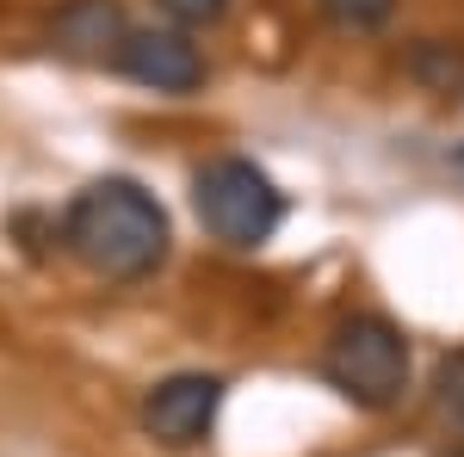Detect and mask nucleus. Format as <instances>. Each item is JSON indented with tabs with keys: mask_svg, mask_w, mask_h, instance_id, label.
I'll use <instances>...</instances> for the list:
<instances>
[{
	"mask_svg": "<svg viewBox=\"0 0 464 457\" xmlns=\"http://www.w3.org/2000/svg\"><path fill=\"white\" fill-rule=\"evenodd\" d=\"M63 242L69 253L111 284H137L168 260V211L155 205L137 179H93L87 192H74L69 216H63Z\"/></svg>",
	"mask_w": 464,
	"mask_h": 457,
	"instance_id": "1",
	"label": "nucleus"
},
{
	"mask_svg": "<svg viewBox=\"0 0 464 457\" xmlns=\"http://www.w3.org/2000/svg\"><path fill=\"white\" fill-rule=\"evenodd\" d=\"M192 211L223 247L254 253L273 242V229L285 223V192L273 186L266 167H254L242 155H217L192 174Z\"/></svg>",
	"mask_w": 464,
	"mask_h": 457,
	"instance_id": "2",
	"label": "nucleus"
},
{
	"mask_svg": "<svg viewBox=\"0 0 464 457\" xmlns=\"http://www.w3.org/2000/svg\"><path fill=\"white\" fill-rule=\"evenodd\" d=\"M322 377L353 408H391L409 389V334L391 316H341L322 347Z\"/></svg>",
	"mask_w": 464,
	"mask_h": 457,
	"instance_id": "3",
	"label": "nucleus"
},
{
	"mask_svg": "<svg viewBox=\"0 0 464 457\" xmlns=\"http://www.w3.org/2000/svg\"><path fill=\"white\" fill-rule=\"evenodd\" d=\"M217 408H223V377H217V371H174V377H161V384L143 395L137 421H143V433L155 445L192 452V445L211 439Z\"/></svg>",
	"mask_w": 464,
	"mask_h": 457,
	"instance_id": "4",
	"label": "nucleus"
},
{
	"mask_svg": "<svg viewBox=\"0 0 464 457\" xmlns=\"http://www.w3.org/2000/svg\"><path fill=\"white\" fill-rule=\"evenodd\" d=\"M118 74L137 81L149 93H198L205 87V56L198 43L174 25H149V32H130V43L118 50Z\"/></svg>",
	"mask_w": 464,
	"mask_h": 457,
	"instance_id": "5",
	"label": "nucleus"
},
{
	"mask_svg": "<svg viewBox=\"0 0 464 457\" xmlns=\"http://www.w3.org/2000/svg\"><path fill=\"white\" fill-rule=\"evenodd\" d=\"M124 43H130V19L118 0H63L50 19V50L69 62H111L118 69Z\"/></svg>",
	"mask_w": 464,
	"mask_h": 457,
	"instance_id": "6",
	"label": "nucleus"
},
{
	"mask_svg": "<svg viewBox=\"0 0 464 457\" xmlns=\"http://www.w3.org/2000/svg\"><path fill=\"white\" fill-rule=\"evenodd\" d=\"M409 74H415L421 87H433V93H452L464 81V50H452L446 37H421L415 56H409Z\"/></svg>",
	"mask_w": 464,
	"mask_h": 457,
	"instance_id": "7",
	"label": "nucleus"
},
{
	"mask_svg": "<svg viewBox=\"0 0 464 457\" xmlns=\"http://www.w3.org/2000/svg\"><path fill=\"white\" fill-rule=\"evenodd\" d=\"M316 6H322V19L341 25V32H378L396 13V0H316Z\"/></svg>",
	"mask_w": 464,
	"mask_h": 457,
	"instance_id": "8",
	"label": "nucleus"
},
{
	"mask_svg": "<svg viewBox=\"0 0 464 457\" xmlns=\"http://www.w3.org/2000/svg\"><path fill=\"white\" fill-rule=\"evenodd\" d=\"M168 19H174V32H211L229 19V0H155Z\"/></svg>",
	"mask_w": 464,
	"mask_h": 457,
	"instance_id": "9",
	"label": "nucleus"
},
{
	"mask_svg": "<svg viewBox=\"0 0 464 457\" xmlns=\"http://www.w3.org/2000/svg\"><path fill=\"white\" fill-rule=\"evenodd\" d=\"M433 395H440V408L464 426V352H446V358H440V371H433Z\"/></svg>",
	"mask_w": 464,
	"mask_h": 457,
	"instance_id": "10",
	"label": "nucleus"
},
{
	"mask_svg": "<svg viewBox=\"0 0 464 457\" xmlns=\"http://www.w3.org/2000/svg\"><path fill=\"white\" fill-rule=\"evenodd\" d=\"M459 161H464V148H459Z\"/></svg>",
	"mask_w": 464,
	"mask_h": 457,
	"instance_id": "11",
	"label": "nucleus"
}]
</instances>
